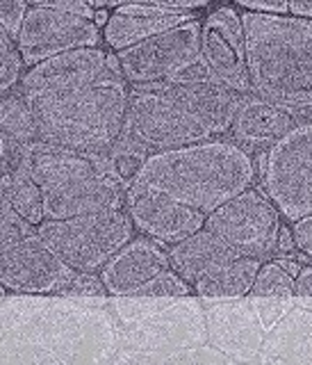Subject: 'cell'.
I'll use <instances>...</instances> for the list:
<instances>
[{
	"label": "cell",
	"instance_id": "obj_1",
	"mask_svg": "<svg viewBox=\"0 0 312 365\" xmlns=\"http://www.w3.org/2000/svg\"><path fill=\"white\" fill-rule=\"evenodd\" d=\"M253 180L256 163L244 146L233 140H210L148 155L130 187L165 192L207 217L246 192Z\"/></svg>",
	"mask_w": 312,
	"mask_h": 365
},
{
	"label": "cell",
	"instance_id": "obj_2",
	"mask_svg": "<svg viewBox=\"0 0 312 365\" xmlns=\"http://www.w3.org/2000/svg\"><path fill=\"white\" fill-rule=\"evenodd\" d=\"M251 94L287 110L312 108V21L241 14Z\"/></svg>",
	"mask_w": 312,
	"mask_h": 365
},
{
	"label": "cell",
	"instance_id": "obj_3",
	"mask_svg": "<svg viewBox=\"0 0 312 365\" xmlns=\"http://www.w3.org/2000/svg\"><path fill=\"white\" fill-rule=\"evenodd\" d=\"M128 98L125 80L28 98L37 119L39 146L108 158L123 135Z\"/></svg>",
	"mask_w": 312,
	"mask_h": 365
},
{
	"label": "cell",
	"instance_id": "obj_4",
	"mask_svg": "<svg viewBox=\"0 0 312 365\" xmlns=\"http://www.w3.org/2000/svg\"><path fill=\"white\" fill-rule=\"evenodd\" d=\"M132 228L128 210L121 208L73 220H46L37 226V235L73 272L96 274L130 242Z\"/></svg>",
	"mask_w": 312,
	"mask_h": 365
},
{
	"label": "cell",
	"instance_id": "obj_5",
	"mask_svg": "<svg viewBox=\"0 0 312 365\" xmlns=\"http://www.w3.org/2000/svg\"><path fill=\"white\" fill-rule=\"evenodd\" d=\"M121 140L148 155L217 140L214 133L182 103L169 98L151 85L132 87Z\"/></svg>",
	"mask_w": 312,
	"mask_h": 365
},
{
	"label": "cell",
	"instance_id": "obj_6",
	"mask_svg": "<svg viewBox=\"0 0 312 365\" xmlns=\"http://www.w3.org/2000/svg\"><path fill=\"white\" fill-rule=\"evenodd\" d=\"M256 167L264 194L281 217L294 224L312 215V121H298Z\"/></svg>",
	"mask_w": 312,
	"mask_h": 365
},
{
	"label": "cell",
	"instance_id": "obj_7",
	"mask_svg": "<svg viewBox=\"0 0 312 365\" xmlns=\"http://www.w3.org/2000/svg\"><path fill=\"white\" fill-rule=\"evenodd\" d=\"M205 228L212 231L237 256L260 258L279 247L281 212L264 192L249 187L207 215Z\"/></svg>",
	"mask_w": 312,
	"mask_h": 365
},
{
	"label": "cell",
	"instance_id": "obj_8",
	"mask_svg": "<svg viewBox=\"0 0 312 365\" xmlns=\"http://www.w3.org/2000/svg\"><path fill=\"white\" fill-rule=\"evenodd\" d=\"M201 26L203 23L194 19L117 53L123 80L130 87L167 83L201 62Z\"/></svg>",
	"mask_w": 312,
	"mask_h": 365
},
{
	"label": "cell",
	"instance_id": "obj_9",
	"mask_svg": "<svg viewBox=\"0 0 312 365\" xmlns=\"http://www.w3.org/2000/svg\"><path fill=\"white\" fill-rule=\"evenodd\" d=\"M100 39V28L94 21L64 11L57 3H34L23 21L16 48L23 64L32 68L57 55L98 48Z\"/></svg>",
	"mask_w": 312,
	"mask_h": 365
},
{
	"label": "cell",
	"instance_id": "obj_10",
	"mask_svg": "<svg viewBox=\"0 0 312 365\" xmlns=\"http://www.w3.org/2000/svg\"><path fill=\"white\" fill-rule=\"evenodd\" d=\"M110 80H123L117 55H110L103 48H83L51 57L28 68L21 78L19 91L26 98H34L94 87Z\"/></svg>",
	"mask_w": 312,
	"mask_h": 365
},
{
	"label": "cell",
	"instance_id": "obj_11",
	"mask_svg": "<svg viewBox=\"0 0 312 365\" xmlns=\"http://www.w3.org/2000/svg\"><path fill=\"white\" fill-rule=\"evenodd\" d=\"M201 62L212 78L239 96H251L246 34L237 7H217L201 26Z\"/></svg>",
	"mask_w": 312,
	"mask_h": 365
},
{
	"label": "cell",
	"instance_id": "obj_12",
	"mask_svg": "<svg viewBox=\"0 0 312 365\" xmlns=\"http://www.w3.org/2000/svg\"><path fill=\"white\" fill-rule=\"evenodd\" d=\"M73 274L76 272L53 254L37 231L0 247V285L5 290L60 294Z\"/></svg>",
	"mask_w": 312,
	"mask_h": 365
},
{
	"label": "cell",
	"instance_id": "obj_13",
	"mask_svg": "<svg viewBox=\"0 0 312 365\" xmlns=\"http://www.w3.org/2000/svg\"><path fill=\"white\" fill-rule=\"evenodd\" d=\"M125 208L132 226L157 245H178L184 237L205 228L207 217L165 192L130 187L125 192Z\"/></svg>",
	"mask_w": 312,
	"mask_h": 365
},
{
	"label": "cell",
	"instance_id": "obj_14",
	"mask_svg": "<svg viewBox=\"0 0 312 365\" xmlns=\"http://www.w3.org/2000/svg\"><path fill=\"white\" fill-rule=\"evenodd\" d=\"M207 3H148V5H117L103 28V39L112 51H128L146 39L194 21V9Z\"/></svg>",
	"mask_w": 312,
	"mask_h": 365
},
{
	"label": "cell",
	"instance_id": "obj_15",
	"mask_svg": "<svg viewBox=\"0 0 312 365\" xmlns=\"http://www.w3.org/2000/svg\"><path fill=\"white\" fill-rule=\"evenodd\" d=\"M43 201L46 220H73V217L121 210L125 203V187L108 169L43 194Z\"/></svg>",
	"mask_w": 312,
	"mask_h": 365
},
{
	"label": "cell",
	"instance_id": "obj_16",
	"mask_svg": "<svg viewBox=\"0 0 312 365\" xmlns=\"http://www.w3.org/2000/svg\"><path fill=\"white\" fill-rule=\"evenodd\" d=\"M167 269H171L167 251L153 240L137 237L110 258L100 279L110 294H135Z\"/></svg>",
	"mask_w": 312,
	"mask_h": 365
},
{
	"label": "cell",
	"instance_id": "obj_17",
	"mask_svg": "<svg viewBox=\"0 0 312 365\" xmlns=\"http://www.w3.org/2000/svg\"><path fill=\"white\" fill-rule=\"evenodd\" d=\"M296 125L298 119L292 110L258 96H244L230 133L239 146H274Z\"/></svg>",
	"mask_w": 312,
	"mask_h": 365
},
{
	"label": "cell",
	"instance_id": "obj_18",
	"mask_svg": "<svg viewBox=\"0 0 312 365\" xmlns=\"http://www.w3.org/2000/svg\"><path fill=\"white\" fill-rule=\"evenodd\" d=\"M169 265L182 281L196 283L207 274L224 267L226 262L239 258L230 247H226L212 231L201 228L194 235L184 237L182 242L173 245L169 251Z\"/></svg>",
	"mask_w": 312,
	"mask_h": 365
},
{
	"label": "cell",
	"instance_id": "obj_19",
	"mask_svg": "<svg viewBox=\"0 0 312 365\" xmlns=\"http://www.w3.org/2000/svg\"><path fill=\"white\" fill-rule=\"evenodd\" d=\"M30 153H14L11 158L5 178V192L21 220L37 228L46 222V201L39 182L34 180L30 171Z\"/></svg>",
	"mask_w": 312,
	"mask_h": 365
},
{
	"label": "cell",
	"instance_id": "obj_20",
	"mask_svg": "<svg viewBox=\"0 0 312 365\" xmlns=\"http://www.w3.org/2000/svg\"><path fill=\"white\" fill-rule=\"evenodd\" d=\"M0 135L14 153H30L39 146L37 119L30 101L21 91L0 96Z\"/></svg>",
	"mask_w": 312,
	"mask_h": 365
},
{
	"label": "cell",
	"instance_id": "obj_21",
	"mask_svg": "<svg viewBox=\"0 0 312 365\" xmlns=\"http://www.w3.org/2000/svg\"><path fill=\"white\" fill-rule=\"evenodd\" d=\"M260 267H262L260 258L239 256L235 260L226 262V265L219 267L217 272L207 274V277H203L201 281H196L194 290L201 297H241V294H249Z\"/></svg>",
	"mask_w": 312,
	"mask_h": 365
},
{
	"label": "cell",
	"instance_id": "obj_22",
	"mask_svg": "<svg viewBox=\"0 0 312 365\" xmlns=\"http://www.w3.org/2000/svg\"><path fill=\"white\" fill-rule=\"evenodd\" d=\"M146 160H148L146 151H142V148H137L135 144L125 142V140H119L117 146L112 148V153L108 155L112 174L117 176V180L125 187V192H128V187L140 178Z\"/></svg>",
	"mask_w": 312,
	"mask_h": 365
},
{
	"label": "cell",
	"instance_id": "obj_23",
	"mask_svg": "<svg viewBox=\"0 0 312 365\" xmlns=\"http://www.w3.org/2000/svg\"><path fill=\"white\" fill-rule=\"evenodd\" d=\"M253 297H290L294 294V277L281 262H262L251 292Z\"/></svg>",
	"mask_w": 312,
	"mask_h": 365
},
{
	"label": "cell",
	"instance_id": "obj_24",
	"mask_svg": "<svg viewBox=\"0 0 312 365\" xmlns=\"http://www.w3.org/2000/svg\"><path fill=\"white\" fill-rule=\"evenodd\" d=\"M5 178L0 180V247L34 233L32 226L28 222H23L16 215V210L11 208V203L7 199V192H5Z\"/></svg>",
	"mask_w": 312,
	"mask_h": 365
},
{
	"label": "cell",
	"instance_id": "obj_25",
	"mask_svg": "<svg viewBox=\"0 0 312 365\" xmlns=\"http://www.w3.org/2000/svg\"><path fill=\"white\" fill-rule=\"evenodd\" d=\"M189 292H192L189 283L182 281L173 269H167L153 281H148L144 288H140L135 294L137 297H184Z\"/></svg>",
	"mask_w": 312,
	"mask_h": 365
},
{
	"label": "cell",
	"instance_id": "obj_26",
	"mask_svg": "<svg viewBox=\"0 0 312 365\" xmlns=\"http://www.w3.org/2000/svg\"><path fill=\"white\" fill-rule=\"evenodd\" d=\"M28 9L30 5L21 3V0H0V28L11 41L19 39Z\"/></svg>",
	"mask_w": 312,
	"mask_h": 365
},
{
	"label": "cell",
	"instance_id": "obj_27",
	"mask_svg": "<svg viewBox=\"0 0 312 365\" xmlns=\"http://www.w3.org/2000/svg\"><path fill=\"white\" fill-rule=\"evenodd\" d=\"M105 285H103L100 274H87V272H76L71 279L66 281V285L60 290V294H105Z\"/></svg>",
	"mask_w": 312,
	"mask_h": 365
},
{
	"label": "cell",
	"instance_id": "obj_28",
	"mask_svg": "<svg viewBox=\"0 0 312 365\" xmlns=\"http://www.w3.org/2000/svg\"><path fill=\"white\" fill-rule=\"evenodd\" d=\"M239 7L249 11V14H262V16L290 14V3H285V0H239Z\"/></svg>",
	"mask_w": 312,
	"mask_h": 365
},
{
	"label": "cell",
	"instance_id": "obj_29",
	"mask_svg": "<svg viewBox=\"0 0 312 365\" xmlns=\"http://www.w3.org/2000/svg\"><path fill=\"white\" fill-rule=\"evenodd\" d=\"M292 237H294V247L303 256L312 258V215L292 224Z\"/></svg>",
	"mask_w": 312,
	"mask_h": 365
},
{
	"label": "cell",
	"instance_id": "obj_30",
	"mask_svg": "<svg viewBox=\"0 0 312 365\" xmlns=\"http://www.w3.org/2000/svg\"><path fill=\"white\" fill-rule=\"evenodd\" d=\"M294 294L312 297V267H301L294 279Z\"/></svg>",
	"mask_w": 312,
	"mask_h": 365
},
{
	"label": "cell",
	"instance_id": "obj_31",
	"mask_svg": "<svg viewBox=\"0 0 312 365\" xmlns=\"http://www.w3.org/2000/svg\"><path fill=\"white\" fill-rule=\"evenodd\" d=\"M11 158H14V151H11V146L5 142V137L0 135V180L7 176L9 165H11Z\"/></svg>",
	"mask_w": 312,
	"mask_h": 365
},
{
	"label": "cell",
	"instance_id": "obj_32",
	"mask_svg": "<svg viewBox=\"0 0 312 365\" xmlns=\"http://www.w3.org/2000/svg\"><path fill=\"white\" fill-rule=\"evenodd\" d=\"M290 16L312 21V0H294V3H290Z\"/></svg>",
	"mask_w": 312,
	"mask_h": 365
},
{
	"label": "cell",
	"instance_id": "obj_33",
	"mask_svg": "<svg viewBox=\"0 0 312 365\" xmlns=\"http://www.w3.org/2000/svg\"><path fill=\"white\" fill-rule=\"evenodd\" d=\"M5 292H7V290H5V288H3V285H0V297H3V294H5Z\"/></svg>",
	"mask_w": 312,
	"mask_h": 365
}]
</instances>
